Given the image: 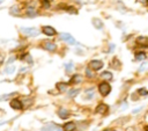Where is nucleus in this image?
<instances>
[{
	"label": "nucleus",
	"instance_id": "obj_1",
	"mask_svg": "<svg viewBox=\"0 0 148 131\" xmlns=\"http://www.w3.org/2000/svg\"><path fill=\"white\" fill-rule=\"evenodd\" d=\"M21 31L25 36H30V37H35L39 35V30L36 28H21Z\"/></svg>",
	"mask_w": 148,
	"mask_h": 131
},
{
	"label": "nucleus",
	"instance_id": "obj_2",
	"mask_svg": "<svg viewBox=\"0 0 148 131\" xmlns=\"http://www.w3.org/2000/svg\"><path fill=\"white\" fill-rule=\"evenodd\" d=\"M98 90L103 96H106L111 90V86L108 82H101L99 86H98Z\"/></svg>",
	"mask_w": 148,
	"mask_h": 131
},
{
	"label": "nucleus",
	"instance_id": "obj_3",
	"mask_svg": "<svg viewBox=\"0 0 148 131\" xmlns=\"http://www.w3.org/2000/svg\"><path fill=\"white\" fill-rule=\"evenodd\" d=\"M42 46H43L45 50L50 51V52H54V51L57 50V44L53 43V42H50V41L43 42V43H42Z\"/></svg>",
	"mask_w": 148,
	"mask_h": 131
},
{
	"label": "nucleus",
	"instance_id": "obj_4",
	"mask_svg": "<svg viewBox=\"0 0 148 131\" xmlns=\"http://www.w3.org/2000/svg\"><path fill=\"white\" fill-rule=\"evenodd\" d=\"M42 31H43V34L46 35V36H56V35H57L56 29L52 28L51 26H44V27H42Z\"/></svg>",
	"mask_w": 148,
	"mask_h": 131
},
{
	"label": "nucleus",
	"instance_id": "obj_5",
	"mask_svg": "<svg viewBox=\"0 0 148 131\" xmlns=\"http://www.w3.org/2000/svg\"><path fill=\"white\" fill-rule=\"evenodd\" d=\"M60 38H61L64 42L68 43V44H75V43H76V41L74 39V37H73L72 35L67 34V32H62V34H60Z\"/></svg>",
	"mask_w": 148,
	"mask_h": 131
},
{
	"label": "nucleus",
	"instance_id": "obj_6",
	"mask_svg": "<svg viewBox=\"0 0 148 131\" xmlns=\"http://www.w3.org/2000/svg\"><path fill=\"white\" fill-rule=\"evenodd\" d=\"M40 131H64V129L60 128V126L57 125V124L51 123V124H47V125H45L44 128H42Z\"/></svg>",
	"mask_w": 148,
	"mask_h": 131
},
{
	"label": "nucleus",
	"instance_id": "obj_7",
	"mask_svg": "<svg viewBox=\"0 0 148 131\" xmlns=\"http://www.w3.org/2000/svg\"><path fill=\"white\" fill-rule=\"evenodd\" d=\"M103 61L102 60H91L90 63H89V67L92 70V71H98V70H101L102 67H103Z\"/></svg>",
	"mask_w": 148,
	"mask_h": 131
},
{
	"label": "nucleus",
	"instance_id": "obj_8",
	"mask_svg": "<svg viewBox=\"0 0 148 131\" xmlns=\"http://www.w3.org/2000/svg\"><path fill=\"white\" fill-rule=\"evenodd\" d=\"M108 109H109V107L105 103H101V104H98L96 107V112L97 114H101V115H104V114L108 112Z\"/></svg>",
	"mask_w": 148,
	"mask_h": 131
},
{
	"label": "nucleus",
	"instance_id": "obj_9",
	"mask_svg": "<svg viewBox=\"0 0 148 131\" xmlns=\"http://www.w3.org/2000/svg\"><path fill=\"white\" fill-rule=\"evenodd\" d=\"M10 107L15 110H21L22 109V102L17 99H14V100L10 101Z\"/></svg>",
	"mask_w": 148,
	"mask_h": 131
},
{
	"label": "nucleus",
	"instance_id": "obj_10",
	"mask_svg": "<svg viewBox=\"0 0 148 131\" xmlns=\"http://www.w3.org/2000/svg\"><path fill=\"white\" fill-rule=\"evenodd\" d=\"M62 129H64V131H75L76 125H75L74 122H68V123H66V124L62 126Z\"/></svg>",
	"mask_w": 148,
	"mask_h": 131
},
{
	"label": "nucleus",
	"instance_id": "obj_11",
	"mask_svg": "<svg viewBox=\"0 0 148 131\" xmlns=\"http://www.w3.org/2000/svg\"><path fill=\"white\" fill-rule=\"evenodd\" d=\"M58 115L60 116L61 119H66L68 117V115H69V111L67 109H65V108H60L59 111H58Z\"/></svg>",
	"mask_w": 148,
	"mask_h": 131
},
{
	"label": "nucleus",
	"instance_id": "obj_12",
	"mask_svg": "<svg viewBox=\"0 0 148 131\" xmlns=\"http://www.w3.org/2000/svg\"><path fill=\"white\" fill-rule=\"evenodd\" d=\"M68 85H69V83H67V82H58V83L56 85V87H57L60 92H65V90H67Z\"/></svg>",
	"mask_w": 148,
	"mask_h": 131
},
{
	"label": "nucleus",
	"instance_id": "obj_13",
	"mask_svg": "<svg viewBox=\"0 0 148 131\" xmlns=\"http://www.w3.org/2000/svg\"><path fill=\"white\" fill-rule=\"evenodd\" d=\"M101 78L104 79V80H106V81H110V80L112 79V73H111V72H108V71L102 72V73H101Z\"/></svg>",
	"mask_w": 148,
	"mask_h": 131
},
{
	"label": "nucleus",
	"instance_id": "obj_14",
	"mask_svg": "<svg viewBox=\"0 0 148 131\" xmlns=\"http://www.w3.org/2000/svg\"><path fill=\"white\" fill-rule=\"evenodd\" d=\"M92 24L96 29H102L103 28V22L99 19H92Z\"/></svg>",
	"mask_w": 148,
	"mask_h": 131
},
{
	"label": "nucleus",
	"instance_id": "obj_15",
	"mask_svg": "<svg viewBox=\"0 0 148 131\" xmlns=\"http://www.w3.org/2000/svg\"><path fill=\"white\" fill-rule=\"evenodd\" d=\"M21 59H23L25 63H28V64H32V57L30 56V53H24V54H22L21 56Z\"/></svg>",
	"mask_w": 148,
	"mask_h": 131
},
{
	"label": "nucleus",
	"instance_id": "obj_16",
	"mask_svg": "<svg viewBox=\"0 0 148 131\" xmlns=\"http://www.w3.org/2000/svg\"><path fill=\"white\" fill-rule=\"evenodd\" d=\"M81 81H82V77H81V75H79V74L73 75V77H72V79H71V83H80Z\"/></svg>",
	"mask_w": 148,
	"mask_h": 131
},
{
	"label": "nucleus",
	"instance_id": "obj_17",
	"mask_svg": "<svg viewBox=\"0 0 148 131\" xmlns=\"http://www.w3.org/2000/svg\"><path fill=\"white\" fill-rule=\"evenodd\" d=\"M9 13H10L12 15H15V16H17V15H20V8H18L17 6H13V7H10V9H9Z\"/></svg>",
	"mask_w": 148,
	"mask_h": 131
},
{
	"label": "nucleus",
	"instance_id": "obj_18",
	"mask_svg": "<svg viewBox=\"0 0 148 131\" xmlns=\"http://www.w3.org/2000/svg\"><path fill=\"white\" fill-rule=\"evenodd\" d=\"M27 15H28L29 17H35V16L37 15V12L35 10L34 7H29L28 10H27Z\"/></svg>",
	"mask_w": 148,
	"mask_h": 131
},
{
	"label": "nucleus",
	"instance_id": "obj_19",
	"mask_svg": "<svg viewBox=\"0 0 148 131\" xmlns=\"http://www.w3.org/2000/svg\"><path fill=\"white\" fill-rule=\"evenodd\" d=\"M146 58V54H145V52H142V51H139V52H136L135 53V59L136 60H143Z\"/></svg>",
	"mask_w": 148,
	"mask_h": 131
},
{
	"label": "nucleus",
	"instance_id": "obj_20",
	"mask_svg": "<svg viewBox=\"0 0 148 131\" xmlns=\"http://www.w3.org/2000/svg\"><path fill=\"white\" fill-rule=\"evenodd\" d=\"M147 68H148V61H143V63L140 65V67H139V72L142 73V72H145Z\"/></svg>",
	"mask_w": 148,
	"mask_h": 131
},
{
	"label": "nucleus",
	"instance_id": "obj_21",
	"mask_svg": "<svg viewBox=\"0 0 148 131\" xmlns=\"http://www.w3.org/2000/svg\"><path fill=\"white\" fill-rule=\"evenodd\" d=\"M136 43H138V44H140V45H141V44H145V43L147 44V38H146V37H143V36H140V37H138V38H136Z\"/></svg>",
	"mask_w": 148,
	"mask_h": 131
},
{
	"label": "nucleus",
	"instance_id": "obj_22",
	"mask_svg": "<svg viewBox=\"0 0 148 131\" xmlns=\"http://www.w3.org/2000/svg\"><path fill=\"white\" fill-rule=\"evenodd\" d=\"M111 66H112V67H114V68H117V70H118V68H120V63H119V60H118V59H116V58H114V59H112V64H111Z\"/></svg>",
	"mask_w": 148,
	"mask_h": 131
},
{
	"label": "nucleus",
	"instance_id": "obj_23",
	"mask_svg": "<svg viewBox=\"0 0 148 131\" xmlns=\"http://www.w3.org/2000/svg\"><path fill=\"white\" fill-rule=\"evenodd\" d=\"M14 72H15V66H8L5 70V73H7V74H12Z\"/></svg>",
	"mask_w": 148,
	"mask_h": 131
},
{
	"label": "nucleus",
	"instance_id": "obj_24",
	"mask_svg": "<svg viewBox=\"0 0 148 131\" xmlns=\"http://www.w3.org/2000/svg\"><path fill=\"white\" fill-rule=\"evenodd\" d=\"M42 6H43L45 9H47V8H50L51 2H50L49 0H42Z\"/></svg>",
	"mask_w": 148,
	"mask_h": 131
},
{
	"label": "nucleus",
	"instance_id": "obj_25",
	"mask_svg": "<svg viewBox=\"0 0 148 131\" xmlns=\"http://www.w3.org/2000/svg\"><path fill=\"white\" fill-rule=\"evenodd\" d=\"M14 95H15V93H9V94H6V95H1V96H0V101L6 100V99H9V97H12V96H14Z\"/></svg>",
	"mask_w": 148,
	"mask_h": 131
},
{
	"label": "nucleus",
	"instance_id": "obj_26",
	"mask_svg": "<svg viewBox=\"0 0 148 131\" xmlns=\"http://www.w3.org/2000/svg\"><path fill=\"white\" fill-rule=\"evenodd\" d=\"M65 68H66V72L69 73L73 68V63H68V64H65Z\"/></svg>",
	"mask_w": 148,
	"mask_h": 131
},
{
	"label": "nucleus",
	"instance_id": "obj_27",
	"mask_svg": "<svg viewBox=\"0 0 148 131\" xmlns=\"http://www.w3.org/2000/svg\"><path fill=\"white\" fill-rule=\"evenodd\" d=\"M76 94H79V89H71V90L68 92V96H71V97L75 96Z\"/></svg>",
	"mask_w": 148,
	"mask_h": 131
},
{
	"label": "nucleus",
	"instance_id": "obj_28",
	"mask_svg": "<svg viewBox=\"0 0 148 131\" xmlns=\"http://www.w3.org/2000/svg\"><path fill=\"white\" fill-rule=\"evenodd\" d=\"M86 74H87V77H88V78H92V77H94V74H92V72H91V68H90V67H87V68H86Z\"/></svg>",
	"mask_w": 148,
	"mask_h": 131
},
{
	"label": "nucleus",
	"instance_id": "obj_29",
	"mask_svg": "<svg viewBox=\"0 0 148 131\" xmlns=\"http://www.w3.org/2000/svg\"><path fill=\"white\" fill-rule=\"evenodd\" d=\"M86 95H87V99H88V100H90V99L94 96V90H92V89H90V90H89V93H88V90H87V92H86Z\"/></svg>",
	"mask_w": 148,
	"mask_h": 131
},
{
	"label": "nucleus",
	"instance_id": "obj_30",
	"mask_svg": "<svg viewBox=\"0 0 148 131\" xmlns=\"http://www.w3.org/2000/svg\"><path fill=\"white\" fill-rule=\"evenodd\" d=\"M138 93H139V95H147V94H148V92H147L145 88H140V89L138 90Z\"/></svg>",
	"mask_w": 148,
	"mask_h": 131
},
{
	"label": "nucleus",
	"instance_id": "obj_31",
	"mask_svg": "<svg viewBox=\"0 0 148 131\" xmlns=\"http://www.w3.org/2000/svg\"><path fill=\"white\" fill-rule=\"evenodd\" d=\"M3 61H5V56H3L2 53H0V65H1Z\"/></svg>",
	"mask_w": 148,
	"mask_h": 131
},
{
	"label": "nucleus",
	"instance_id": "obj_32",
	"mask_svg": "<svg viewBox=\"0 0 148 131\" xmlns=\"http://www.w3.org/2000/svg\"><path fill=\"white\" fill-rule=\"evenodd\" d=\"M14 60H15V57H10V58L8 59V64H12Z\"/></svg>",
	"mask_w": 148,
	"mask_h": 131
},
{
	"label": "nucleus",
	"instance_id": "obj_33",
	"mask_svg": "<svg viewBox=\"0 0 148 131\" xmlns=\"http://www.w3.org/2000/svg\"><path fill=\"white\" fill-rule=\"evenodd\" d=\"M141 109H142V107H139V108H136L135 110H133V114H136V112H139Z\"/></svg>",
	"mask_w": 148,
	"mask_h": 131
},
{
	"label": "nucleus",
	"instance_id": "obj_34",
	"mask_svg": "<svg viewBox=\"0 0 148 131\" xmlns=\"http://www.w3.org/2000/svg\"><path fill=\"white\" fill-rule=\"evenodd\" d=\"M113 49H114V44H112V43H111V44H110V49H109V50H110V51H112Z\"/></svg>",
	"mask_w": 148,
	"mask_h": 131
},
{
	"label": "nucleus",
	"instance_id": "obj_35",
	"mask_svg": "<svg viewBox=\"0 0 148 131\" xmlns=\"http://www.w3.org/2000/svg\"><path fill=\"white\" fill-rule=\"evenodd\" d=\"M145 130H146V131H148V126H145Z\"/></svg>",
	"mask_w": 148,
	"mask_h": 131
},
{
	"label": "nucleus",
	"instance_id": "obj_36",
	"mask_svg": "<svg viewBox=\"0 0 148 131\" xmlns=\"http://www.w3.org/2000/svg\"><path fill=\"white\" fill-rule=\"evenodd\" d=\"M146 3H147V6H148V0H147V1H146Z\"/></svg>",
	"mask_w": 148,
	"mask_h": 131
},
{
	"label": "nucleus",
	"instance_id": "obj_37",
	"mask_svg": "<svg viewBox=\"0 0 148 131\" xmlns=\"http://www.w3.org/2000/svg\"><path fill=\"white\" fill-rule=\"evenodd\" d=\"M2 1H3V0H0V3H1V2H2Z\"/></svg>",
	"mask_w": 148,
	"mask_h": 131
},
{
	"label": "nucleus",
	"instance_id": "obj_38",
	"mask_svg": "<svg viewBox=\"0 0 148 131\" xmlns=\"http://www.w3.org/2000/svg\"><path fill=\"white\" fill-rule=\"evenodd\" d=\"M147 44H148V38H147Z\"/></svg>",
	"mask_w": 148,
	"mask_h": 131
},
{
	"label": "nucleus",
	"instance_id": "obj_39",
	"mask_svg": "<svg viewBox=\"0 0 148 131\" xmlns=\"http://www.w3.org/2000/svg\"><path fill=\"white\" fill-rule=\"evenodd\" d=\"M105 131H106V130H105ZM108 131H109V130H108Z\"/></svg>",
	"mask_w": 148,
	"mask_h": 131
}]
</instances>
